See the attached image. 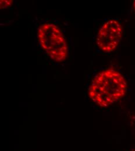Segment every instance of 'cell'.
<instances>
[{
  "label": "cell",
  "instance_id": "obj_1",
  "mask_svg": "<svg viewBox=\"0 0 135 151\" xmlns=\"http://www.w3.org/2000/svg\"><path fill=\"white\" fill-rule=\"evenodd\" d=\"M126 90L127 83L122 75L115 70L107 69L93 79L89 95L98 105L107 107L123 97Z\"/></svg>",
  "mask_w": 135,
  "mask_h": 151
},
{
  "label": "cell",
  "instance_id": "obj_2",
  "mask_svg": "<svg viewBox=\"0 0 135 151\" xmlns=\"http://www.w3.org/2000/svg\"><path fill=\"white\" fill-rule=\"evenodd\" d=\"M39 42L43 50L56 62H62L68 55V45L62 32L55 24L44 23L38 31Z\"/></svg>",
  "mask_w": 135,
  "mask_h": 151
},
{
  "label": "cell",
  "instance_id": "obj_3",
  "mask_svg": "<svg viewBox=\"0 0 135 151\" xmlns=\"http://www.w3.org/2000/svg\"><path fill=\"white\" fill-rule=\"evenodd\" d=\"M122 38V26L116 19L104 23L100 29L96 37L98 47L104 52L114 51L119 46Z\"/></svg>",
  "mask_w": 135,
  "mask_h": 151
},
{
  "label": "cell",
  "instance_id": "obj_4",
  "mask_svg": "<svg viewBox=\"0 0 135 151\" xmlns=\"http://www.w3.org/2000/svg\"><path fill=\"white\" fill-rule=\"evenodd\" d=\"M11 1H1V7L6 8L8 7L11 4Z\"/></svg>",
  "mask_w": 135,
  "mask_h": 151
},
{
  "label": "cell",
  "instance_id": "obj_5",
  "mask_svg": "<svg viewBox=\"0 0 135 151\" xmlns=\"http://www.w3.org/2000/svg\"><path fill=\"white\" fill-rule=\"evenodd\" d=\"M134 9L135 10V1H134Z\"/></svg>",
  "mask_w": 135,
  "mask_h": 151
},
{
  "label": "cell",
  "instance_id": "obj_6",
  "mask_svg": "<svg viewBox=\"0 0 135 151\" xmlns=\"http://www.w3.org/2000/svg\"><path fill=\"white\" fill-rule=\"evenodd\" d=\"M135 151V150H132V151Z\"/></svg>",
  "mask_w": 135,
  "mask_h": 151
}]
</instances>
